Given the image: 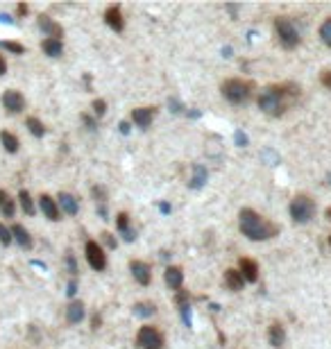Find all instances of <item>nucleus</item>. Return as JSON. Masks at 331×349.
<instances>
[{
  "mask_svg": "<svg viewBox=\"0 0 331 349\" xmlns=\"http://www.w3.org/2000/svg\"><path fill=\"white\" fill-rule=\"evenodd\" d=\"M327 218H329V220H331V209H327Z\"/></svg>",
  "mask_w": 331,
  "mask_h": 349,
  "instance_id": "obj_41",
  "label": "nucleus"
},
{
  "mask_svg": "<svg viewBox=\"0 0 331 349\" xmlns=\"http://www.w3.org/2000/svg\"><path fill=\"white\" fill-rule=\"evenodd\" d=\"M66 263H68V270H71V274H77V263H75V259H73V254L66 256Z\"/></svg>",
  "mask_w": 331,
  "mask_h": 349,
  "instance_id": "obj_34",
  "label": "nucleus"
},
{
  "mask_svg": "<svg viewBox=\"0 0 331 349\" xmlns=\"http://www.w3.org/2000/svg\"><path fill=\"white\" fill-rule=\"evenodd\" d=\"M313 216H315V202L309 195H304V193L295 195L293 202H290V218H293V222L306 225V222L313 220Z\"/></svg>",
  "mask_w": 331,
  "mask_h": 349,
  "instance_id": "obj_5",
  "label": "nucleus"
},
{
  "mask_svg": "<svg viewBox=\"0 0 331 349\" xmlns=\"http://www.w3.org/2000/svg\"><path fill=\"white\" fill-rule=\"evenodd\" d=\"M275 34L279 39V43L286 48V50H293V48L300 46L302 37L295 27V23L290 21L288 16H277L275 18Z\"/></svg>",
  "mask_w": 331,
  "mask_h": 349,
  "instance_id": "obj_4",
  "label": "nucleus"
},
{
  "mask_svg": "<svg viewBox=\"0 0 331 349\" xmlns=\"http://www.w3.org/2000/svg\"><path fill=\"white\" fill-rule=\"evenodd\" d=\"M93 195L98 197L100 202H105V197H107V195H105V188H102V186H95V188H93Z\"/></svg>",
  "mask_w": 331,
  "mask_h": 349,
  "instance_id": "obj_35",
  "label": "nucleus"
},
{
  "mask_svg": "<svg viewBox=\"0 0 331 349\" xmlns=\"http://www.w3.org/2000/svg\"><path fill=\"white\" fill-rule=\"evenodd\" d=\"M39 204H41V211L46 213L48 220H59V206H57V202L50 195H41L39 197Z\"/></svg>",
  "mask_w": 331,
  "mask_h": 349,
  "instance_id": "obj_15",
  "label": "nucleus"
},
{
  "mask_svg": "<svg viewBox=\"0 0 331 349\" xmlns=\"http://www.w3.org/2000/svg\"><path fill=\"white\" fill-rule=\"evenodd\" d=\"M39 25H41V30L48 34V39H59L61 34H64V30H61L57 23H52L48 16H41L39 18Z\"/></svg>",
  "mask_w": 331,
  "mask_h": 349,
  "instance_id": "obj_19",
  "label": "nucleus"
},
{
  "mask_svg": "<svg viewBox=\"0 0 331 349\" xmlns=\"http://www.w3.org/2000/svg\"><path fill=\"white\" fill-rule=\"evenodd\" d=\"M116 227H118L120 234H125V231L129 229V216L125 211H120L118 216H116Z\"/></svg>",
  "mask_w": 331,
  "mask_h": 349,
  "instance_id": "obj_28",
  "label": "nucleus"
},
{
  "mask_svg": "<svg viewBox=\"0 0 331 349\" xmlns=\"http://www.w3.org/2000/svg\"><path fill=\"white\" fill-rule=\"evenodd\" d=\"M163 345H165L163 333L159 331L157 327L145 324V327H141L139 333H136V347H141V349H163Z\"/></svg>",
  "mask_w": 331,
  "mask_h": 349,
  "instance_id": "obj_6",
  "label": "nucleus"
},
{
  "mask_svg": "<svg viewBox=\"0 0 331 349\" xmlns=\"http://www.w3.org/2000/svg\"><path fill=\"white\" fill-rule=\"evenodd\" d=\"M243 284H245V279H243V274L238 272V270H227L225 272V286L234 293H238V290H243Z\"/></svg>",
  "mask_w": 331,
  "mask_h": 349,
  "instance_id": "obj_16",
  "label": "nucleus"
},
{
  "mask_svg": "<svg viewBox=\"0 0 331 349\" xmlns=\"http://www.w3.org/2000/svg\"><path fill=\"white\" fill-rule=\"evenodd\" d=\"M77 293V286H75V281H71L68 284V295H75Z\"/></svg>",
  "mask_w": 331,
  "mask_h": 349,
  "instance_id": "obj_37",
  "label": "nucleus"
},
{
  "mask_svg": "<svg viewBox=\"0 0 331 349\" xmlns=\"http://www.w3.org/2000/svg\"><path fill=\"white\" fill-rule=\"evenodd\" d=\"M154 114H157V109H154V107H139V109H132V120H134L136 127L148 129L150 125H152Z\"/></svg>",
  "mask_w": 331,
  "mask_h": 349,
  "instance_id": "obj_10",
  "label": "nucleus"
},
{
  "mask_svg": "<svg viewBox=\"0 0 331 349\" xmlns=\"http://www.w3.org/2000/svg\"><path fill=\"white\" fill-rule=\"evenodd\" d=\"M3 104L9 114H18V111L25 109V98H23L18 91H5L3 95Z\"/></svg>",
  "mask_w": 331,
  "mask_h": 349,
  "instance_id": "obj_11",
  "label": "nucleus"
},
{
  "mask_svg": "<svg viewBox=\"0 0 331 349\" xmlns=\"http://www.w3.org/2000/svg\"><path fill=\"white\" fill-rule=\"evenodd\" d=\"M236 141H238V143H241V145H245V143H247V138H245V136H243V134H241V132H238V134H236Z\"/></svg>",
  "mask_w": 331,
  "mask_h": 349,
  "instance_id": "obj_39",
  "label": "nucleus"
},
{
  "mask_svg": "<svg viewBox=\"0 0 331 349\" xmlns=\"http://www.w3.org/2000/svg\"><path fill=\"white\" fill-rule=\"evenodd\" d=\"M0 141H3V145H5V150H7V152H16V150H18V138L14 136V134L3 132V134H0Z\"/></svg>",
  "mask_w": 331,
  "mask_h": 349,
  "instance_id": "obj_24",
  "label": "nucleus"
},
{
  "mask_svg": "<svg viewBox=\"0 0 331 349\" xmlns=\"http://www.w3.org/2000/svg\"><path fill=\"white\" fill-rule=\"evenodd\" d=\"M297 91H286V86H266L259 95V109L268 116H284L288 109V95H295Z\"/></svg>",
  "mask_w": 331,
  "mask_h": 349,
  "instance_id": "obj_2",
  "label": "nucleus"
},
{
  "mask_svg": "<svg viewBox=\"0 0 331 349\" xmlns=\"http://www.w3.org/2000/svg\"><path fill=\"white\" fill-rule=\"evenodd\" d=\"M193 170H195V177H193L191 186H193V188H200L204 182H207V170H204L202 166H195V168H193Z\"/></svg>",
  "mask_w": 331,
  "mask_h": 349,
  "instance_id": "obj_27",
  "label": "nucleus"
},
{
  "mask_svg": "<svg viewBox=\"0 0 331 349\" xmlns=\"http://www.w3.org/2000/svg\"><path fill=\"white\" fill-rule=\"evenodd\" d=\"M0 46L7 48V50H12V52H18V55H21V52H25V48H23L21 43H14V41H3Z\"/></svg>",
  "mask_w": 331,
  "mask_h": 349,
  "instance_id": "obj_30",
  "label": "nucleus"
},
{
  "mask_svg": "<svg viewBox=\"0 0 331 349\" xmlns=\"http://www.w3.org/2000/svg\"><path fill=\"white\" fill-rule=\"evenodd\" d=\"M238 229L243 231V236H247L254 243L270 240L279 234V227L275 222H270L268 218H263L261 213H256L254 209H243L238 213Z\"/></svg>",
  "mask_w": 331,
  "mask_h": 349,
  "instance_id": "obj_1",
  "label": "nucleus"
},
{
  "mask_svg": "<svg viewBox=\"0 0 331 349\" xmlns=\"http://www.w3.org/2000/svg\"><path fill=\"white\" fill-rule=\"evenodd\" d=\"M5 73H7V64H5V59L0 57V75H5Z\"/></svg>",
  "mask_w": 331,
  "mask_h": 349,
  "instance_id": "obj_38",
  "label": "nucleus"
},
{
  "mask_svg": "<svg viewBox=\"0 0 331 349\" xmlns=\"http://www.w3.org/2000/svg\"><path fill=\"white\" fill-rule=\"evenodd\" d=\"M320 37H322V41L331 48V18H327V21L320 25Z\"/></svg>",
  "mask_w": 331,
  "mask_h": 349,
  "instance_id": "obj_29",
  "label": "nucleus"
},
{
  "mask_svg": "<svg viewBox=\"0 0 331 349\" xmlns=\"http://www.w3.org/2000/svg\"><path fill=\"white\" fill-rule=\"evenodd\" d=\"M157 313V306L150 302H139L134 306V315H139V318H148V315H154Z\"/></svg>",
  "mask_w": 331,
  "mask_h": 349,
  "instance_id": "obj_23",
  "label": "nucleus"
},
{
  "mask_svg": "<svg viewBox=\"0 0 331 349\" xmlns=\"http://www.w3.org/2000/svg\"><path fill=\"white\" fill-rule=\"evenodd\" d=\"M27 129H30L34 136H39V138L46 134V127H43V123H41V120H37V118H27Z\"/></svg>",
  "mask_w": 331,
  "mask_h": 349,
  "instance_id": "obj_26",
  "label": "nucleus"
},
{
  "mask_svg": "<svg viewBox=\"0 0 331 349\" xmlns=\"http://www.w3.org/2000/svg\"><path fill=\"white\" fill-rule=\"evenodd\" d=\"M268 342L272 347H281L286 342V329L281 327L279 322H272L270 329H268Z\"/></svg>",
  "mask_w": 331,
  "mask_h": 349,
  "instance_id": "obj_14",
  "label": "nucleus"
},
{
  "mask_svg": "<svg viewBox=\"0 0 331 349\" xmlns=\"http://www.w3.org/2000/svg\"><path fill=\"white\" fill-rule=\"evenodd\" d=\"M18 200H21L23 211H25L27 216H32V213H34V204H32V197H30V193H27V191H21V193H18Z\"/></svg>",
  "mask_w": 331,
  "mask_h": 349,
  "instance_id": "obj_25",
  "label": "nucleus"
},
{
  "mask_svg": "<svg viewBox=\"0 0 331 349\" xmlns=\"http://www.w3.org/2000/svg\"><path fill=\"white\" fill-rule=\"evenodd\" d=\"M86 252V261H89V265L95 270V272H102V270L107 268V254L105 250L100 247V243H95V240H89L84 247Z\"/></svg>",
  "mask_w": 331,
  "mask_h": 349,
  "instance_id": "obj_7",
  "label": "nucleus"
},
{
  "mask_svg": "<svg viewBox=\"0 0 331 349\" xmlns=\"http://www.w3.org/2000/svg\"><path fill=\"white\" fill-rule=\"evenodd\" d=\"M320 82H322L324 89L331 91V71H322V73H320Z\"/></svg>",
  "mask_w": 331,
  "mask_h": 349,
  "instance_id": "obj_33",
  "label": "nucleus"
},
{
  "mask_svg": "<svg viewBox=\"0 0 331 349\" xmlns=\"http://www.w3.org/2000/svg\"><path fill=\"white\" fill-rule=\"evenodd\" d=\"M238 272L243 274L245 281H252V284H254V281L259 279V265H256L254 259H241L238 261Z\"/></svg>",
  "mask_w": 331,
  "mask_h": 349,
  "instance_id": "obj_12",
  "label": "nucleus"
},
{
  "mask_svg": "<svg viewBox=\"0 0 331 349\" xmlns=\"http://www.w3.org/2000/svg\"><path fill=\"white\" fill-rule=\"evenodd\" d=\"M0 211H3L7 218H14V211H16V206H14V200L5 191H0Z\"/></svg>",
  "mask_w": 331,
  "mask_h": 349,
  "instance_id": "obj_22",
  "label": "nucleus"
},
{
  "mask_svg": "<svg viewBox=\"0 0 331 349\" xmlns=\"http://www.w3.org/2000/svg\"><path fill=\"white\" fill-rule=\"evenodd\" d=\"M220 91H222V98L231 104H245V102H250V98H252V84L250 82H243V80L222 82Z\"/></svg>",
  "mask_w": 331,
  "mask_h": 349,
  "instance_id": "obj_3",
  "label": "nucleus"
},
{
  "mask_svg": "<svg viewBox=\"0 0 331 349\" xmlns=\"http://www.w3.org/2000/svg\"><path fill=\"white\" fill-rule=\"evenodd\" d=\"M105 23L114 32H123L125 30V18H123V9H120V5H109V7H107Z\"/></svg>",
  "mask_w": 331,
  "mask_h": 349,
  "instance_id": "obj_9",
  "label": "nucleus"
},
{
  "mask_svg": "<svg viewBox=\"0 0 331 349\" xmlns=\"http://www.w3.org/2000/svg\"><path fill=\"white\" fill-rule=\"evenodd\" d=\"M66 318H68V322L71 324L82 322V320H84V304L82 302H71V306H68V311H66Z\"/></svg>",
  "mask_w": 331,
  "mask_h": 349,
  "instance_id": "obj_21",
  "label": "nucleus"
},
{
  "mask_svg": "<svg viewBox=\"0 0 331 349\" xmlns=\"http://www.w3.org/2000/svg\"><path fill=\"white\" fill-rule=\"evenodd\" d=\"M120 132L127 134V132H129V125H127V123H120Z\"/></svg>",
  "mask_w": 331,
  "mask_h": 349,
  "instance_id": "obj_40",
  "label": "nucleus"
},
{
  "mask_svg": "<svg viewBox=\"0 0 331 349\" xmlns=\"http://www.w3.org/2000/svg\"><path fill=\"white\" fill-rule=\"evenodd\" d=\"M0 243H3V245H9V243H12V231H7L3 225H0Z\"/></svg>",
  "mask_w": 331,
  "mask_h": 349,
  "instance_id": "obj_32",
  "label": "nucleus"
},
{
  "mask_svg": "<svg viewBox=\"0 0 331 349\" xmlns=\"http://www.w3.org/2000/svg\"><path fill=\"white\" fill-rule=\"evenodd\" d=\"M129 272H132L136 284H141V286H148L150 281H152V268H150L145 261H132V263H129Z\"/></svg>",
  "mask_w": 331,
  "mask_h": 349,
  "instance_id": "obj_8",
  "label": "nucleus"
},
{
  "mask_svg": "<svg viewBox=\"0 0 331 349\" xmlns=\"http://www.w3.org/2000/svg\"><path fill=\"white\" fill-rule=\"evenodd\" d=\"M329 243H331V236H329Z\"/></svg>",
  "mask_w": 331,
  "mask_h": 349,
  "instance_id": "obj_42",
  "label": "nucleus"
},
{
  "mask_svg": "<svg viewBox=\"0 0 331 349\" xmlns=\"http://www.w3.org/2000/svg\"><path fill=\"white\" fill-rule=\"evenodd\" d=\"M57 206H61V211H66L68 216H75V213L80 211V206H77V200L71 195V193H61L59 200H57Z\"/></svg>",
  "mask_w": 331,
  "mask_h": 349,
  "instance_id": "obj_18",
  "label": "nucleus"
},
{
  "mask_svg": "<svg viewBox=\"0 0 331 349\" xmlns=\"http://www.w3.org/2000/svg\"><path fill=\"white\" fill-rule=\"evenodd\" d=\"M12 236L16 238V243L21 247H25V250H30L32 247V238H30V234H27V229L23 225H14L12 227Z\"/></svg>",
  "mask_w": 331,
  "mask_h": 349,
  "instance_id": "obj_20",
  "label": "nucleus"
},
{
  "mask_svg": "<svg viewBox=\"0 0 331 349\" xmlns=\"http://www.w3.org/2000/svg\"><path fill=\"white\" fill-rule=\"evenodd\" d=\"M165 284H168L170 290H182V284H184V272L182 268H177V265H170V268H165V274H163Z\"/></svg>",
  "mask_w": 331,
  "mask_h": 349,
  "instance_id": "obj_13",
  "label": "nucleus"
},
{
  "mask_svg": "<svg viewBox=\"0 0 331 349\" xmlns=\"http://www.w3.org/2000/svg\"><path fill=\"white\" fill-rule=\"evenodd\" d=\"M41 48H43V52H46L48 57H61V52H64V43H61V39H43Z\"/></svg>",
  "mask_w": 331,
  "mask_h": 349,
  "instance_id": "obj_17",
  "label": "nucleus"
},
{
  "mask_svg": "<svg viewBox=\"0 0 331 349\" xmlns=\"http://www.w3.org/2000/svg\"><path fill=\"white\" fill-rule=\"evenodd\" d=\"M102 238L107 240V245H109V247H116V240L111 238V234H102Z\"/></svg>",
  "mask_w": 331,
  "mask_h": 349,
  "instance_id": "obj_36",
  "label": "nucleus"
},
{
  "mask_svg": "<svg viewBox=\"0 0 331 349\" xmlns=\"http://www.w3.org/2000/svg\"><path fill=\"white\" fill-rule=\"evenodd\" d=\"M105 111H107V102H105V100H95V102H93V114L95 116H105Z\"/></svg>",
  "mask_w": 331,
  "mask_h": 349,
  "instance_id": "obj_31",
  "label": "nucleus"
}]
</instances>
